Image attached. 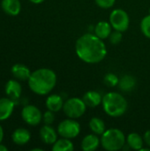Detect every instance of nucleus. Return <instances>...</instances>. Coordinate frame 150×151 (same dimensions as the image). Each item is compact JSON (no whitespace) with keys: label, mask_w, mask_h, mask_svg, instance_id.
<instances>
[{"label":"nucleus","mask_w":150,"mask_h":151,"mask_svg":"<svg viewBox=\"0 0 150 151\" xmlns=\"http://www.w3.org/2000/svg\"><path fill=\"white\" fill-rule=\"evenodd\" d=\"M11 72L12 73V75L19 81H28L32 72L30 71V69L23 65V64H15L12 65Z\"/></svg>","instance_id":"obj_14"},{"label":"nucleus","mask_w":150,"mask_h":151,"mask_svg":"<svg viewBox=\"0 0 150 151\" xmlns=\"http://www.w3.org/2000/svg\"><path fill=\"white\" fill-rule=\"evenodd\" d=\"M87 111V105L82 98L72 97L64 103L63 111L70 119H79L82 117Z\"/></svg>","instance_id":"obj_5"},{"label":"nucleus","mask_w":150,"mask_h":151,"mask_svg":"<svg viewBox=\"0 0 150 151\" xmlns=\"http://www.w3.org/2000/svg\"><path fill=\"white\" fill-rule=\"evenodd\" d=\"M28 87L34 94L46 96L50 94L57 84V75L49 68H40L34 71L28 81Z\"/></svg>","instance_id":"obj_2"},{"label":"nucleus","mask_w":150,"mask_h":151,"mask_svg":"<svg viewBox=\"0 0 150 151\" xmlns=\"http://www.w3.org/2000/svg\"><path fill=\"white\" fill-rule=\"evenodd\" d=\"M8 150V149L4 146V145H3V144H1L0 143V151H7Z\"/></svg>","instance_id":"obj_31"},{"label":"nucleus","mask_w":150,"mask_h":151,"mask_svg":"<svg viewBox=\"0 0 150 151\" xmlns=\"http://www.w3.org/2000/svg\"><path fill=\"white\" fill-rule=\"evenodd\" d=\"M1 7L6 14L17 16L20 12L21 4L19 0H2Z\"/></svg>","instance_id":"obj_13"},{"label":"nucleus","mask_w":150,"mask_h":151,"mask_svg":"<svg viewBox=\"0 0 150 151\" xmlns=\"http://www.w3.org/2000/svg\"><path fill=\"white\" fill-rule=\"evenodd\" d=\"M15 104L16 103L8 96L0 98V121L6 120L11 116Z\"/></svg>","instance_id":"obj_10"},{"label":"nucleus","mask_w":150,"mask_h":151,"mask_svg":"<svg viewBox=\"0 0 150 151\" xmlns=\"http://www.w3.org/2000/svg\"><path fill=\"white\" fill-rule=\"evenodd\" d=\"M112 32V27L110 22L107 21H99L95 27V35L101 38L102 40H105L109 38L111 33Z\"/></svg>","instance_id":"obj_18"},{"label":"nucleus","mask_w":150,"mask_h":151,"mask_svg":"<svg viewBox=\"0 0 150 151\" xmlns=\"http://www.w3.org/2000/svg\"><path fill=\"white\" fill-rule=\"evenodd\" d=\"M31 3H33V4H42V3H43L45 0H29Z\"/></svg>","instance_id":"obj_30"},{"label":"nucleus","mask_w":150,"mask_h":151,"mask_svg":"<svg viewBox=\"0 0 150 151\" xmlns=\"http://www.w3.org/2000/svg\"><path fill=\"white\" fill-rule=\"evenodd\" d=\"M74 150V146L71 139L64 138L57 139L56 142L52 145L53 151H72Z\"/></svg>","instance_id":"obj_22"},{"label":"nucleus","mask_w":150,"mask_h":151,"mask_svg":"<svg viewBox=\"0 0 150 151\" xmlns=\"http://www.w3.org/2000/svg\"><path fill=\"white\" fill-rule=\"evenodd\" d=\"M89 128L93 134L96 135H102L106 130V126L102 119L94 117L89 121Z\"/></svg>","instance_id":"obj_21"},{"label":"nucleus","mask_w":150,"mask_h":151,"mask_svg":"<svg viewBox=\"0 0 150 151\" xmlns=\"http://www.w3.org/2000/svg\"><path fill=\"white\" fill-rule=\"evenodd\" d=\"M95 2L96 5L99 6L100 8L109 9V8H111L115 4L116 0H95Z\"/></svg>","instance_id":"obj_27"},{"label":"nucleus","mask_w":150,"mask_h":151,"mask_svg":"<svg viewBox=\"0 0 150 151\" xmlns=\"http://www.w3.org/2000/svg\"><path fill=\"white\" fill-rule=\"evenodd\" d=\"M122 37H123L122 32L115 30V31L111 33V35L109 36V40H110V42L111 44L117 45V44H118L122 41Z\"/></svg>","instance_id":"obj_25"},{"label":"nucleus","mask_w":150,"mask_h":151,"mask_svg":"<svg viewBox=\"0 0 150 151\" xmlns=\"http://www.w3.org/2000/svg\"><path fill=\"white\" fill-rule=\"evenodd\" d=\"M136 86V80L133 76L126 74L121 79H119L118 82V88L122 90L123 92H130L132 91Z\"/></svg>","instance_id":"obj_20"},{"label":"nucleus","mask_w":150,"mask_h":151,"mask_svg":"<svg viewBox=\"0 0 150 151\" xmlns=\"http://www.w3.org/2000/svg\"><path fill=\"white\" fill-rule=\"evenodd\" d=\"M126 143V137L118 128H109L101 135V145L108 151L122 150Z\"/></svg>","instance_id":"obj_4"},{"label":"nucleus","mask_w":150,"mask_h":151,"mask_svg":"<svg viewBox=\"0 0 150 151\" xmlns=\"http://www.w3.org/2000/svg\"><path fill=\"white\" fill-rule=\"evenodd\" d=\"M126 145L133 150H141L144 145L143 138L137 133H131L126 137Z\"/></svg>","instance_id":"obj_19"},{"label":"nucleus","mask_w":150,"mask_h":151,"mask_svg":"<svg viewBox=\"0 0 150 151\" xmlns=\"http://www.w3.org/2000/svg\"><path fill=\"white\" fill-rule=\"evenodd\" d=\"M22 119L29 126H37L42 120V114L39 108L34 105H26L21 111Z\"/></svg>","instance_id":"obj_8"},{"label":"nucleus","mask_w":150,"mask_h":151,"mask_svg":"<svg viewBox=\"0 0 150 151\" xmlns=\"http://www.w3.org/2000/svg\"><path fill=\"white\" fill-rule=\"evenodd\" d=\"M110 23L114 30L125 32L130 25L128 13L123 9H115L110 14Z\"/></svg>","instance_id":"obj_6"},{"label":"nucleus","mask_w":150,"mask_h":151,"mask_svg":"<svg viewBox=\"0 0 150 151\" xmlns=\"http://www.w3.org/2000/svg\"><path fill=\"white\" fill-rule=\"evenodd\" d=\"M57 134L64 138L67 139H74L80 133V126L74 119L68 118L61 121L57 126Z\"/></svg>","instance_id":"obj_7"},{"label":"nucleus","mask_w":150,"mask_h":151,"mask_svg":"<svg viewBox=\"0 0 150 151\" xmlns=\"http://www.w3.org/2000/svg\"><path fill=\"white\" fill-rule=\"evenodd\" d=\"M4 129H3L2 126L0 125V143H2V142H3V140H4Z\"/></svg>","instance_id":"obj_29"},{"label":"nucleus","mask_w":150,"mask_h":151,"mask_svg":"<svg viewBox=\"0 0 150 151\" xmlns=\"http://www.w3.org/2000/svg\"><path fill=\"white\" fill-rule=\"evenodd\" d=\"M82 100L86 104L87 107L95 108V107H97L98 105H100L102 104L103 97L99 92L90 90V91H88L84 94Z\"/></svg>","instance_id":"obj_16"},{"label":"nucleus","mask_w":150,"mask_h":151,"mask_svg":"<svg viewBox=\"0 0 150 151\" xmlns=\"http://www.w3.org/2000/svg\"><path fill=\"white\" fill-rule=\"evenodd\" d=\"M102 105L104 112L112 118L123 116L128 109L126 99L118 92L106 93L103 96Z\"/></svg>","instance_id":"obj_3"},{"label":"nucleus","mask_w":150,"mask_h":151,"mask_svg":"<svg viewBox=\"0 0 150 151\" xmlns=\"http://www.w3.org/2000/svg\"><path fill=\"white\" fill-rule=\"evenodd\" d=\"M55 112L48 110L47 111H45L42 115V120L44 122L45 125H51L54 120H55Z\"/></svg>","instance_id":"obj_26"},{"label":"nucleus","mask_w":150,"mask_h":151,"mask_svg":"<svg viewBox=\"0 0 150 151\" xmlns=\"http://www.w3.org/2000/svg\"><path fill=\"white\" fill-rule=\"evenodd\" d=\"M57 131L50 125H44L40 130V137L42 142L47 145H53L57 140Z\"/></svg>","instance_id":"obj_11"},{"label":"nucleus","mask_w":150,"mask_h":151,"mask_svg":"<svg viewBox=\"0 0 150 151\" xmlns=\"http://www.w3.org/2000/svg\"><path fill=\"white\" fill-rule=\"evenodd\" d=\"M4 91L7 96L16 103L21 96L22 88H21L20 83L18 81L10 80L5 84Z\"/></svg>","instance_id":"obj_9"},{"label":"nucleus","mask_w":150,"mask_h":151,"mask_svg":"<svg viewBox=\"0 0 150 151\" xmlns=\"http://www.w3.org/2000/svg\"><path fill=\"white\" fill-rule=\"evenodd\" d=\"M141 30L147 38L150 39V14L142 19L141 22Z\"/></svg>","instance_id":"obj_24"},{"label":"nucleus","mask_w":150,"mask_h":151,"mask_svg":"<svg viewBox=\"0 0 150 151\" xmlns=\"http://www.w3.org/2000/svg\"><path fill=\"white\" fill-rule=\"evenodd\" d=\"M42 151V149H33V150H32V151Z\"/></svg>","instance_id":"obj_32"},{"label":"nucleus","mask_w":150,"mask_h":151,"mask_svg":"<svg viewBox=\"0 0 150 151\" xmlns=\"http://www.w3.org/2000/svg\"><path fill=\"white\" fill-rule=\"evenodd\" d=\"M75 52L83 62L97 64L102 62L107 56V48L103 40L95 34L87 33L76 41Z\"/></svg>","instance_id":"obj_1"},{"label":"nucleus","mask_w":150,"mask_h":151,"mask_svg":"<svg viewBox=\"0 0 150 151\" xmlns=\"http://www.w3.org/2000/svg\"><path fill=\"white\" fill-rule=\"evenodd\" d=\"M143 140H144V142L150 147V130H148L145 132L144 135H143Z\"/></svg>","instance_id":"obj_28"},{"label":"nucleus","mask_w":150,"mask_h":151,"mask_svg":"<svg viewBox=\"0 0 150 151\" xmlns=\"http://www.w3.org/2000/svg\"><path fill=\"white\" fill-rule=\"evenodd\" d=\"M64 100L63 98L57 94L50 95L47 97L46 99V107L48 110L53 111V112H57L61 110H63L64 106Z\"/></svg>","instance_id":"obj_17"},{"label":"nucleus","mask_w":150,"mask_h":151,"mask_svg":"<svg viewBox=\"0 0 150 151\" xmlns=\"http://www.w3.org/2000/svg\"><path fill=\"white\" fill-rule=\"evenodd\" d=\"M149 14H150V8H149Z\"/></svg>","instance_id":"obj_33"},{"label":"nucleus","mask_w":150,"mask_h":151,"mask_svg":"<svg viewBox=\"0 0 150 151\" xmlns=\"http://www.w3.org/2000/svg\"><path fill=\"white\" fill-rule=\"evenodd\" d=\"M31 138V134L28 130L26 128H17L13 131L11 134L12 142L19 146L27 144Z\"/></svg>","instance_id":"obj_15"},{"label":"nucleus","mask_w":150,"mask_h":151,"mask_svg":"<svg viewBox=\"0 0 150 151\" xmlns=\"http://www.w3.org/2000/svg\"><path fill=\"white\" fill-rule=\"evenodd\" d=\"M103 82L104 84L107 86V87H110V88H114L116 86L118 85V82H119V78L112 73H107L104 78H103Z\"/></svg>","instance_id":"obj_23"},{"label":"nucleus","mask_w":150,"mask_h":151,"mask_svg":"<svg viewBox=\"0 0 150 151\" xmlns=\"http://www.w3.org/2000/svg\"><path fill=\"white\" fill-rule=\"evenodd\" d=\"M101 144V139L95 134L86 135L81 141V150L84 151H95L98 149Z\"/></svg>","instance_id":"obj_12"}]
</instances>
